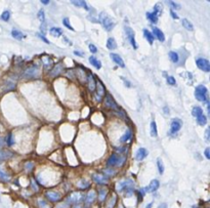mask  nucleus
I'll use <instances>...</instances> for the list:
<instances>
[{"label": "nucleus", "mask_w": 210, "mask_h": 208, "mask_svg": "<svg viewBox=\"0 0 210 208\" xmlns=\"http://www.w3.org/2000/svg\"><path fill=\"white\" fill-rule=\"evenodd\" d=\"M125 161H126V157L124 155L115 153V154H112L108 158L107 165L109 167H121L125 163Z\"/></svg>", "instance_id": "f257e3e1"}, {"label": "nucleus", "mask_w": 210, "mask_h": 208, "mask_svg": "<svg viewBox=\"0 0 210 208\" xmlns=\"http://www.w3.org/2000/svg\"><path fill=\"white\" fill-rule=\"evenodd\" d=\"M98 20H100V23L101 24V26L104 27L105 30H107L108 32L112 31V29H114L115 27L116 23L112 17H110L106 13H101L100 17H98Z\"/></svg>", "instance_id": "f03ea898"}, {"label": "nucleus", "mask_w": 210, "mask_h": 208, "mask_svg": "<svg viewBox=\"0 0 210 208\" xmlns=\"http://www.w3.org/2000/svg\"><path fill=\"white\" fill-rule=\"evenodd\" d=\"M133 181L131 180H122L120 183H118L117 184V191L118 192H123V191H126L125 193V196L126 197H130L131 195H132L133 193Z\"/></svg>", "instance_id": "7ed1b4c3"}, {"label": "nucleus", "mask_w": 210, "mask_h": 208, "mask_svg": "<svg viewBox=\"0 0 210 208\" xmlns=\"http://www.w3.org/2000/svg\"><path fill=\"white\" fill-rule=\"evenodd\" d=\"M195 98L197 101L202 102H208V90L205 85H198L195 88Z\"/></svg>", "instance_id": "20e7f679"}, {"label": "nucleus", "mask_w": 210, "mask_h": 208, "mask_svg": "<svg viewBox=\"0 0 210 208\" xmlns=\"http://www.w3.org/2000/svg\"><path fill=\"white\" fill-rule=\"evenodd\" d=\"M38 75H39V69H38V67L35 65H32L25 70L23 77L26 79H34V78H37Z\"/></svg>", "instance_id": "39448f33"}, {"label": "nucleus", "mask_w": 210, "mask_h": 208, "mask_svg": "<svg viewBox=\"0 0 210 208\" xmlns=\"http://www.w3.org/2000/svg\"><path fill=\"white\" fill-rule=\"evenodd\" d=\"M105 95H106L105 85L100 80H97V86H95V93H94V98L97 99V102H101L105 98Z\"/></svg>", "instance_id": "423d86ee"}, {"label": "nucleus", "mask_w": 210, "mask_h": 208, "mask_svg": "<svg viewBox=\"0 0 210 208\" xmlns=\"http://www.w3.org/2000/svg\"><path fill=\"white\" fill-rule=\"evenodd\" d=\"M104 104H105V107L108 108V109H111V110H114L117 112L119 109L117 102H115V99L113 98V96L109 95V93H107L106 96H105V101H104Z\"/></svg>", "instance_id": "0eeeda50"}, {"label": "nucleus", "mask_w": 210, "mask_h": 208, "mask_svg": "<svg viewBox=\"0 0 210 208\" xmlns=\"http://www.w3.org/2000/svg\"><path fill=\"white\" fill-rule=\"evenodd\" d=\"M182 126V120L179 118H173L170 124V131H169V133H170L171 136H174V134H176L180 130Z\"/></svg>", "instance_id": "6e6552de"}, {"label": "nucleus", "mask_w": 210, "mask_h": 208, "mask_svg": "<svg viewBox=\"0 0 210 208\" xmlns=\"http://www.w3.org/2000/svg\"><path fill=\"white\" fill-rule=\"evenodd\" d=\"M44 195L49 201L53 202V203L61 201V199H62V194L57 191H46Z\"/></svg>", "instance_id": "1a4fd4ad"}, {"label": "nucleus", "mask_w": 210, "mask_h": 208, "mask_svg": "<svg viewBox=\"0 0 210 208\" xmlns=\"http://www.w3.org/2000/svg\"><path fill=\"white\" fill-rule=\"evenodd\" d=\"M196 65H197L198 68H199L200 70H202V71H204V72L208 73L210 71L209 61L206 60V58H198V60L196 61Z\"/></svg>", "instance_id": "9d476101"}, {"label": "nucleus", "mask_w": 210, "mask_h": 208, "mask_svg": "<svg viewBox=\"0 0 210 208\" xmlns=\"http://www.w3.org/2000/svg\"><path fill=\"white\" fill-rule=\"evenodd\" d=\"M125 31H126V35H127V38H128V40H129L130 44L132 45L133 48L136 49L138 46V43L135 42L134 32H133V30L130 27H125Z\"/></svg>", "instance_id": "9b49d317"}, {"label": "nucleus", "mask_w": 210, "mask_h": 208, "mask_svg": "<svg viewBox=\"0 0 210 208\" xmlns=\"http://www.w3.org/2000/svg\"><path fill=\"white\" fill-rule=\"evenodd\" d=\"M86 82H87V87H88L90 91H94L95 86H97V80H95V78L93 77L91 73H87Z\"/></svg>", "instance_id": "f8f14e48"}, {"label": "nucleus", "mask_w": 210, "mask_h": 208, "mask_svg": "<svg viewBox=\"0 0 210 208\" xmlns=\"http://www.w3.org/2000/svg\"><path fill=\"white\" fill-rule=\"evenodd\" d=\"M83 200V195L81 193H72L68 197V202L73 204H79Z\"/></svg>", "instance_id": "ddd939ff"}, {"label": "nucleus", "mask_w": 210, "mask_h": 208, "mask_svg": "<svg viewBox=\"0 0 210 208\" xmlns=\"http://www.w3.org/2000/svg\"><path fill=\"white\" fill-rule=\"evenodd\" d=\"M93 180L98 184H108V177L105 176L101 173H94L92 175Z\"/></svg>", "instance_id": "4468645a"}, {"label": "nucleus", "mask_w": 210, "mask_h": 208, "mask_svg": "<svg viewBox=\"0 0 210 208\" xmlns=\"http://www.w3.org/2000/svg\"><path fill=\"white\" fill-rule=\"evenodd\" d=\"M63 71H64V65L62 63H59L52 68V70L50 71V76L51 77H57L60 74H62Z\"/></svg>", "instance_id": "2eb2a0df"}, {"label": "nucleus", "mask_w": 210, "mask_h": 208, "mask_svg": "<svg viewBox=\"0 0 210 208\" xmlns=\"http://www.w3.org/2000/svg\"><path fill=\"white\" fill-rule=\"evenodd\" d=\"M159 187H160V183L157 180H153L150 183V184L147 187V188L145 189V191L146 192H149V193H153V192H155L157 191V190L159 189Z\"/></svg>", "instance_id": "dca6fc26"}, {"label": "nucleus", "mask_w": 210, "mask_h": 208, "mask_svg": "<svg viewBox=\"0 0 210 208\" xmlns=\"http://www.w3.org/2000/svg\"><path fill=\"white\" fill-rule=\"evenodd\" d=\"M147 156H148V150L145 148H139L135 153V159L138 161L144 160L145 158H147Z\"/></svg>", "instance_id": "f3484780"}, {"label": "nucleus", "mask_w": 210, "mask_h": 208, "mask_svg": "<svg viewBox=\"0 0 210 208\" xmlns=\"http://www.w3.org/2000/svg\"><path fill=\"white\" fill-rule=\"evenodd\" d=\"M110 57H111V58H112V60L114 61V63H115L117 66L121 67V68H124V67H125L124 61L122 60V58L120 57V55H118V54H111Z\"/></svg>", "instance_id": "a211bd4d"}, {"label": "nucleus", "mask_w": 210, "mask_h": 208, "mask_svg": "<svg viewBox=\"0 0 210 208\" xmlns=\"http://www.w3.org/2000/svg\"><path fill=\"white\" fill-rule=\"evenodd\" d=\"M95 198H97V192L91 190V191L87 193V195H86V198H85L86 204H88V205L92 204L93 202L95 201Z\"/></svg>", "instance_id": "6ab92c4d"}, {"label": "nucleus", "mask_w": 210, "mask_h": 208, "mask_svg": "<svg viewBox=\"0 0 210 208\" xmlns=\"http://www.w3.org/2000/svg\"><path fill=\"white\" fill-rule=\"evenodd\" d=\"M153 36L155 35V36L157 37V39H158L159 41H161V42H164L165 41V35L164 33L160 30V29L158 28H156V27H153Z\"/></svg>", "instance_id": "aec40b11"}, {"label": "nucleus", "mask_w": 210, "mask_h": 208, "mask_svg": "<svg viewBox=\"0 0 210 208\" xmlns=\"http://www.w3.org/2000/svg\"><path fill=\"white\" fill-rule=\"evenodd\" d=\"M13 156V153L7 150H0V161H5L10 159Z\"/></svg>", "instance_id": "412c9836"}, {"label": "nucleus", "mask_w": 210, "mask_h": 208, "mask_svg": "<svg viewBox=\"0 0 210 208\" xmlns=\"http://www.w3.org/2000/svg\"><path fill=\"white\" fill-rule=\"evenodd\" d=\"M42 63H43V66H44V68L46 70L50 69V67H52V65H53V61H52L51 58H49L48 55H44L42 58Z\"/></svg>", "instance_id": "4be33fe9"}, {"label": "nucleus", "mask_w": 210, "mask_h": 208, "mask_svg": "<svg viewBox=\"0 0 210 208\" xmlns=\"http://www.w3.org/2000/svg\"><path fill=\"white\" fill-rule=\"evenodd\" d=\"M107 48L110 49V50H114V49L117 48V42L116 40L114 39L113 37H110L107 41Z\"/></svg>", "instance_id": "5701e85b"}, {"label": "nucleus", "mask_w": 210, "mask_h": 208, "mask_svg": "<svg viewBox=\"0 0 210 208\" xmlns=\"http://www.w3.org/2000/svg\"><path fill=\"white\" fill-rule=\"evenodd\" d=\"M89 63L91 64L93 67H95V69H98V70L101 68V63L94 57V55H91V57L89 58Z\"/></svg>", "instance_id": "b1692460"}, {"label": "nucleus", "mask_w": 210, "mask_h": 208, "mask_svg": "<svg viewBox=\"0 0 210 208\" xmlns=\"http://www.w3.org/2000/svg\"><path fill=\"white\" fill-rule=\"evenodd\" d=\"M142 32H144V36H145L146 39L148 40V42L150 43V44H153V42H154V36H153V34H152V32L149 31L148 29H144V30H142Z\"/></svg>", "instance_id": "393cba45"}, {"label": "nucleus", "mask_w": 210, "mask_h": 208, "mask_svg": "<svg viewBox=\"0 0 210 208\" xmlns=\"http://www.w3.org/2000/svg\"><path fill=\"white\" fill-rule=\"evenodd\" d=\"M49 33H50L51 36H53V37H60V36H62V35H63V30H62V29H60V28L53 27V28H51L50 30H49Z\"/></svg>", "instance_id": "a878e982"}, {"label": "nucleus", "mask_w": 210, "mask_h": 208, "mask_svg": "<svg viewBox=\"0 0 210 208\" xmlns=\"http://www.w3.org/2000/svg\"><path fill=\"white\" fill-rule=\"evenodd\" d=\"M11 36H13L14 39H17V40H22L23 38L26 37V35L23 33L21 31H17V30H13L11 31Z\"/></svg>", "instance_id": "bb28decb"}, {"label": "nucleus", "mask_w": 210, "mask_h": 208, "mask_svg": "<svg viewBox=\"0 0 210 208\" xmlns=\"http://www.w3.org/2000/svg\"><path fill=\"white\" fill-rule=\"evenodd\" d=\"M131 136H132V131H131V129L128 128V129L126 130V132H125V134H123V136L120 139V142L121 143H126L131 139Z\"/></svg>", "instance_id": "cd10ccee"}, {"label": "nucleus", "mask_w": 210, "mask_h": 208, "mask_svg": "<svg viewBox=\"0 0 210 208\" xmlns=\"http://www.w3.org/2000/svg\"><path fill=\"white\" fill-rule=\"evenodd\" d=\"M147 17L148 20H150L151 23H153V24H156L157 22H158V16L154 13V11H152V13H147Z\"/></svg>", "instance_id": "c85d7f7f"}, {"label": "nucleus", "mask_w": 210, "mask_h": 208, "mask_svg": "<svg viewBox=\"0 0 210 208\" xmlns=\"http://www.w3.org/2000/svg\"><path fill=\"white\" fill-rule=\"evenodd\" d=\"M107 195H108V190L106 188H101L100 190V195H98V200H100L101 203L106 200Z\"/></svg>", "instance_id": "c756f323"}, {"label": "nucleus", "mask_w": 210, "mask_h": 208, "mask_svg": "<svg viewBox=\"0 0 210 208\" xmlns=\"http://www.w3.org/2000/svg\"><path fill=\"white\" fill-rule=\"evenodd\" d=\"M168 55H169V58H170L172 63H174V64L179 63V54H177V52H175V51H170V52H169Z\"/></svg>", "instance_id": "7c9ffc66"}, {"label": "nucleus", "mask_w": 210, "mask_h": 208, "mask_svg": "<svg viewBox=\"0 0 210 208\" xmlns=\"http://www.w3.org/2000/svg\"><path fill=\"white\" fill-rule=\"evenodd\" d=\"M182 26H183V27H185L188 31H193V30H194V26H193V24H192V23L190 22L189 20L183 19V20H182Z\"/></svg>", "instance_id": "2f4dec72"}, {"label": "nucleus", "mask_w": 210, "mask_h": 208, "mask_svg": "<svg viewBox=\"0 0 210 208\" xmlns=\"http://www.w3.org/2000/svg\"><path fill=\"white\" fill-rule=\"evenodd\" d=\"M150 133H151V136H153V137H156L157 136H158L157 125H156V122L154 121V120L151 122V131H150Z\"/></svg>", "instance_id": "473e14b6"}, {"label": "nucleus", "mask_w": 210, "mask_h": 208, "mask_svg": "<svg viewBox=\"0 0 210 208\" xmlns=\"http://www.w3.org/2000/svg\"><path fill=\"white\" fill-rule=\"evenodd\" d=\"M72 3L74 4V5H76V6H78V7H83L84 9L89 10L88 5H87L86 2L83 1V0H80V1H72Z\"/></svg>", "instance_id": "72a5a7b5"}, {"label": "nucleus", "mask_w": 210, "mask_h": 208, "mask_svg": "<svg viewBox=\"0 0 210 208\" xmlns=\"http://www.w3.org/2000/svg\"><path fill=\"white\" fill-rule=\"evenodd\" d=\"M192 115H193L194 117H196V118H198V117L201 116V115H203L202 108H200V107H194L193 110H192Z\"/></svg>", "instance_id": "f704fd0d"}, {"label": "nucleus", "mask_w": 210, "mask_h": 208, "mask_svg": "<svg viewBox=\"0 0 210 208\" xmlns=\"http://www.w3.org/2000/svg\"><path fill=\"white\" fill-rule=\"evenodd\" d=\"M89 186H90V183L87 181L86 180H81L79 183H78V188L81 190H85L87 188H89Z\"/></svg>", "instance_id": "c9c22d12"}, {"label": "nucleus", "mask_w": 210, "mask_h": 208, "mask_svg": "<svg viewBox=\"0 0 210 208\" xmlns=\"http://www.w3.org/2000/svg\"><path fill=\"white\" fill-rule=\"evenodd\" d=\"M197 123L200 125V126H204V125H206V123H207L206 116L203 114V115H201V116L198 117V118H197Z\"/></svg>", "instance_id": "e433bc0d"}, {"label": "nucleus", "mask_w": 210, "mask_h": 208, "mask_svg": "<svg viewBox=\"0 0 210 208\" xmlns=\"http://www.w3.org/2000/svg\"><path fill=\"white\" fill-rule=\"evenodd\" d=\"M0 180L1 181H5V183H7V181L10 180V176L8 175L7 173H5L4 171L1 170V168H0Z\"/></svg>", "instance_id": "4c0bfd02"}, {"label": "nucleus", "mask_w": 210, "mask_h": 208, "mask_svg": "<svg viewBox=\"0 0 210 208\" xmlns=\"http://www.w3.org/2000/svg\"><path fill=\"white\" fill-rule=\"evenodd\" d=\"M157 166H158V170H159V173L160 174H163L164 173V164H163V161L162 159H160V158H158L157 159Z\"/></svg>", "instance_id": "58836bf2"}, {"label": "nucleus", "mask_w": 210, "mask_h": 208, "mask_svg": "<svg viewBox=\"0 0 210 208\" xmlns=\"http://www.w3.org/2000/svg\"><path fill=\"white\" fill-rule=\"evenodd\" d=\"M5 91H8V90H13V89H14L16 88V83H14V82H13V81H10V80H8V81H6V84H5Z\"/></svg>", "instance_id": "ea45409f"}, {"label": "nucleus", "mask_w": 210, "mask_h": 208, "mask_svg": "<svg viewBox=\"0 0 210 208\" xmlns=\"http://www.w3.org/2000/svg\"><path fill=\"white\" fill-rule=\"evenodd\" d=\"M5 142H6L7 146H9V147H11V146L14 143V137H13V133H8V136H6V139H5Z\"/></svg>", "instance_id": "a19ab883"}, {"label": "nucleus", "mask_w": 210, "mask_h": 208, "mask_svg": "<svg viewBox=\"0 0 210 208\" xmlns=\"http://www.w3.org/2000/svg\"><path fill=\"white\" fill-rule=\"evenodd\" d=\"M37 205H38V207H39V208H51V206L47 203V202L43 201V200H38Z\"/></svg>", "instance_id": "79ce46f5"}, {"label": "nucleus", "mask_w": 210, "mask_h": 208, "mask_svg": "<svg viewBox=\"0 0 210 208\" xmlns=\"http://www.w3.org/2000/svg\"><path fill=\"white\" fill-rule=\"evenodd\" d=\"M162 10H163V7H162V4H156L155 5V6H154V13H155L156 14H157V16H160V14H161L162 13Z\"/></svg>", "instance_id": "37998d69"}, {"label": "nucleus", "mask_w": 210, "mask_h": 208, "mask_svg": "<svg viewBox=\"0 0 210 208\" xmlns=\"http://www.w3.org/2000/svg\"><path fill=\"white\" fill-rule=\"evenodd\" d=\"M63 24H64V26H65V27L68 28L69 30H71V31H75V30H74V28H73L72 26H71V24H70V22H69V19H68V17H65V19L63 20Z\"/></svg>", "instance_id": "c03bdc74"}, {"label": "nucleus", "mask_w": 210, "mask_h": 208, "mask_svg": "<svg viewBox=\"0 0 210 208\" xmlns=\"http://www.w3.org/2000/svg\"><path fill=\"white\" fill-rule=\"evenodd\" d=\"M37 17H38V19L40 20V22H41V23H45V16H44V10H43V9L39 10Z\"/></svg>", "instance_id": "a18cd8bd"}, {"label": "nucleus", "mask_w": 210, "mask_h": 208, "mask_svg": "<svg viewBox=\"0 0 210 208\" xmlns=\"http://www.w3.org/2000/svg\"><path fill=\"white\" fill-rule=\"evenodd\" d=\"M9 17H10V13L8 10L3 11V13L1 14V20H5V22H7V20H9Z\"/></svg>", "instance_id": "49530a36"}, {"label": "nucleus", "mask_w": 210, "mask_h": 208, "mask_svg": "<svg viewBox=\"0 0 210 208\" xmlns=\"http://www.w3.org/2000/svg\"><path fill=\"white\" fill-rule=\"evenodd\" d=\"M34 168V163L33 162H27L25 165V170L26 171H32Z\"/></svg>", "instance_id": "de8ad7c7"}, {"label": "nucleus", "mask_w": 210, "mask_h": 208, "mask_svg": "<svg viewBox=\"0 0 210 208\" xmlns=\"http://www.w3.org/2000/svg\"><path fill=\"white\" fill-rule=\"evenodd\" d=\"M116 201H117V197H116V195L113 196V199H111L110 202H109V205H108V208H113L114 205H115Z\"/></svg>", "instance_id": "09e8293b"}, {"label": "nucleus", "mask_w": 210, "mask_h": 208, "mask_svg": "<svg viewBox=\"0 0 210 208\" xmlns=\"http://www.w3.org/2000/svg\"><path fill=\"white\" fill-rule=\"evenodd\" d=\"M167 83L169 84V85H175L176 81H175V79H174L173 76H168V77H167Z\"/></svg>", "instance_id": "8fccbe9b"}, {"label": "nucleus", "mask_w": 210, "mask_h": 208, "mask_svg": "<svg viewBox=\"0 0 210 208\" xmlns=\"http://www.w3.org/2000/svg\"><path fill=\"white\" fill-rule=\"evenodd\" d=\"M168 4L170 5L173 9H179V8H180V5L177 4L176 2H174V1H168Z\"/></svg>", "instance_id": "3c124183"}, {"label": "nucleus", "mask_w": 210, "mask_h": 208, "mask_svg": "<svg viewBox=\"0 0 210 208\" xmlns=\"http://www.w3.org/2000/svg\"><path fill=\"white\" fill-rule=\"evenodd\" d=\"M89 50L91 51L92 54H97V52H98V48H97V46H95V45L89 44Z\"/></svg>", "instance_id": "603ef678"}, {"label": "nucleus", "mask_w": 210, "mask_h": 208, "mask_svg": "<svg viewBox=\"0 0 210 208\" xmlns=\"http://www.w3.org/2000/svg\"><path fill=\"white\" fill-rule=\"evenodd\" d=\"M37 36H38V37H40V38H41V39H42V41H43V42L47 43V44H48V43H49V41H48L47 39H46V38H45L44 36H43V35H41V34H37Z\"/></svg>", "instance_id": "864d4df0"}, {"label": "nucleus", "mask_w": 210, "mask_h": 208, "mask_svg": "<svg viewBox=\"0 0 210 208\" xmlns=\"http://www.w3.org/2000/svg\"><path fill=\"white\" fill-rule=\"evenodd\" d=\"M205 157L207 159H210V148H206L205 150Z\"/></svg>", "instance_id": "5fc2aeb1"}, {"label": "nucleus", "mask_w": 210, "mask_h": 208, "mask_svg": "<svg viewBox=\"0 0 210 208\" xmlns=\"http://www.w3.org/2000/svg\"><path fill=\"white\" fill-rule=\"evenodd\" d=\"M170 13H171V17H172L174 20H177V19H179V16H177V14H176L175 13H174V11H173L172 9L170 10Z\"/></svg>", "instance_id": "6e6d98bb"}, {"label": "nucleus", "mask_w": 210, "mask_h": 208, "mask_svg": "<svg viewBox=\"0 0 210 208\" xmlns=\"http://www.w3.org/2000/svg\"><path fill=\"white\" fill-rule=\"evenodd\" d=\"M209 132H210V128H207L206 131H205V137H206V140H207V142L209 140Z\"/></svg>", "instance_id": "4d7b16f0"}, {"label": "nucleus", "mask_w": 210, "mask_h": 208, "mask_svg": "<svg viewBox=\"0 0 210 208\" xmlns=\"http://www.w3.org/2000/svg\"><path fill=\"white\" fill-rule=\"evenodd\" d=\"M74 54L78 55V57H81V58L84 57V54H83V52H82V51H78V50H75V51H74Z\"/></svg>", "instance_id": "13d9d810"}, {"label": "nucleus", "mask_w": 210, "mask_h": 208, "mask_svg": "<svg viewBox=\"0 0 210 208\" xmlns=\"http://www.w3.org/2000/svg\"><path fill=\"white\" fill-rule=\"evenodd\" d=\"M105 173L109 174V175H114L115 174V171L112 170V171H109V169H107V170H105Z\"/></svg>", "instance_id": "bf43d9fd"}, {"label": "nucleus", "mask_w": 210, "mask_h": 208, "mask_svg": "<svg viewBox=\"0 0 210 208\" xmlns=\"http://www.w3.org/2000/svg\"><path fill=\"white\" fill-rule=\"evenodd\" d=\"M122 79H123V81H124V83H125V85H126L127 87H129L130 85H131V84H130V82L129 81H127L126 80V79H125V78H123V77H121Z\"/></svg>", "instance_id": "052dcab7"}, {"label": "nucleus", "mask_w": 210, "mask_h": 208, "mask_svg": "<svg viewBox=\"0 0 210 208\" xmlns=\"http://www.w3.org/2000/svg\"><path fill=\"white\" fill-rule=\"evenodd\" d=\"M41 3H42V4H44V5H46V4H48V3H49V1H48V0H42Z\"/></svg>", "instance_id": "680f3d73"}, {"label": "nucleus", "mask_w": 210, "mask_h": 208, "mask_svg": "<svg viewBox=\"0 0 210 208\" xmlns=\"http://www.w3.org/2000/svg\"><path fill=\"white\" fill-rule=\"evenodd\" d=\"M164 112H165V115H168L169 110H168V108H167V107H165V108H164Z\"/></svg>", "instance_id": "e2e57ef3"}, {"label": "nucleus", "mask_w": 210, "mask_h": 208, "mask_svg": "<svg viewBox=\"0 0 210 208\" xmlns=\"http://www.w3.org/2000/svg\"><path fill=\"white\" fill-rule=\"evenodd\" d=\"M153 207V202H151V203H149L147 206H146V208H152Z\"/></svg>", "instance_id": "0e129e2a"}, {"label": "nucleus", "mask_w": 210, "mask_h": 208, "mask_svg": "<svg viewBox=\"0 0 210 208\" xmlns=\"http://www.w3.org/2000/svg\"><path fill=\"white\" fill-rule=\"evenodd\" d=\"M158 208H166V204L163 203V204H161V205H159Z\"/></svg>", "instance_id": "69168bd1"}, {"label": "nucleus", "mask_w": 210, "mask_h": 208, "mask_svg": "<svg viewBox=\"0 0 210 208\" xmlns=\"http://www.w3.org/2000/svg\"><path fill=\"white\" fill-rule=\"evenodd\" d=\"M3 143H4V140H3V139H1V137H0V147H1V146H2V145H3Z\"/></svg>", "instance_id": "338daca9"}, {"label": "nucleus", "mask_w": 210, "mask_h": 208, "mask_svg": "<svg viewBox=\"0 0 210 208\" xmlns=\"http://www.w3.org/2000/svg\"><path fill=\"white\" fill-rule=\"evenodd\" d=\"M74 208H82V207H81V205L77 204V205H76V206H74Z\"/></svg>", "instance_id": "774afa93"}]
</instances>
